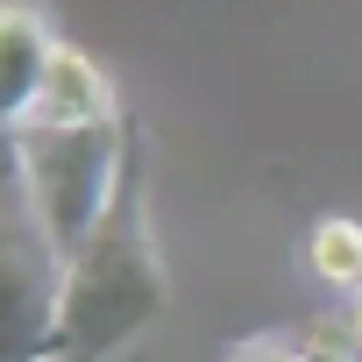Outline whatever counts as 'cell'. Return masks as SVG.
<instances>
[{
    "instance_id": "6da1fadb",
    "label": "cell",
    "mask_w": 362,
    "mask_h": 362,
    "mask_svg": "<svg viewBox=\"0 0 362 362\" xmlns=\"http://www.w3.org/2000/svg\"><path fill=\"white\" fill-rule=\"evenodd\" d=\"M163 305H170V284H163V256L149 235V199L142 185H128L107 228L78 256H64L50 362H114L142 327L163 320Z\"/></svg>"
},
{
    "instance_id": "7a4b0ae2",
    "label": "cell",
    "mask_w": 362,
    "mask_h": 362,
    "mask_svg": "<svg viewBox=\"0 0 362 362\" xmlns=\"http://www.w3.org/2000/svg\"><path fill=\"white\" fill-rule=\"evenodd\" d=\"M8 149H15V170H22V192L36 206V228L50 235L57 256H78L107 228L121 192L135 185L128 121H93V128H43V121H29L22 135H8Z\"/></svg>"
},
{
    "instance_id": "3957f363",
    "label": "cell",
    "mask_w": 362,
    "mask_h": 362,
    "mask_svg": "<svg viewBox=\"0 0 362 362\" xmlns=\"http://www.w3.org/2000/svg\"><path fill=\"white\" fill-rule=\"evenodd\" d=\"M64 256L36 228L15 149H0V362H50Z\"/></svg>"
},
{
    "instance_id": "277c9868",
    "label": "cell",
    "mask_w": 362,
    "mask_h": 362,
    "mask_svg": "<svg viewBox=\"0 0 362 362\" xmlns=\"http://www.w3.org/2000/svg\"><path fill=\"white\" fill-rule=\"evenodd\" d=\"M57 43L64 36L43 22V8H29V0H0V135H22L29 128Z\"/></svg>"
},
{
    "instance_id": "5b68a950",
    "label": "cell",
    "mask_w": 362,
    "mask_h": 362,
    "mask_svg": "<svg viewBox=\"0 0 362 362\" xmlns=\"http://www.w3.org/2000/svg\"><path fill=\"white\" fill-rule=\"evenodd\" d=\"M29 121H43V128H93V121H121V93H114V78H107L78 43H57L50 78H43V100H36V114H29Z\"/></svg>"
},
{
    "instance_id": "8992f818",
    "label": "cell",
    "mask_w": 362,
    "mask_h": 362,
    "mask_svg": "<svg viewBox=\"0 0 362 362\" xmlns=\"http://www.w3.org/2000/svg\"><path fill=\"white\" fill-rule=\"evenodd\" d=\"M305 270H313V284L355 298L362 291V221L355 214H320L305 228Z\"/></svg>"
},
{
    "instance_id": "52a82bcc",
    "label": "cell",
    "mask_w": 362,
    "mask_h": 362,
    "mask_svg": "<svg viewBox=\"0 0 362 362\" xmlns=\"http://www.w3.org/2000/svg\"><path fill=\"white\" fill-rule=\"evenodd\" d=\"M228 362H313V355L298 348V334H256V341H242Z\"/></svg>"
},
{
    "instance_id": "ba28073f",
    "label": "cell",
    "mask_w": 362,
    "mask_h": 362,
    "mask_svg": "<svg viewBox=\"0 0 362 362\" xmlns=\"http://www.w3.org/2000/svg\"><path fill=\"white\" fill-rule=\"evenodd\" d=\"M341 327H348V341H355V355H362V291L348 298V313H341Z\"/></svg>"
}]
</instances>
